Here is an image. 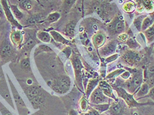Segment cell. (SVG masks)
<instances>
[{
	"mask_svg": "<svg viewBox=\"0 0 154 115\" xmlns=\"http://www.w3.org/2000/svg\"><path fill=\"white\" fill-rule=\"evenodd\" d=\"M79 115H86V114H85V113H80Z\"/></svg>",
	"mask_w": 154,
	"mask_h": 115,
	"instance_id": "45",
	"label": "cell"
},
{
	"mask_svg": "<svg viewBox=\"0 0 154 115\" xmlns=\"http://www.w3.org/2000/svg\"><path fill=\"white\" fill-rule=\"evenodd\" d=\"M77 0H64L63 3V11L64 13H67L72 9Z\"/></svg>",
	"mask_w": 154,
	"mask_h": 115,
	"instance_id": "29",
	"label": "cell"
},
{
	"mask_svg": "<svg viewBox=\"0 0 154 115\" xmlns=\"http://www.w3.org/2000/svg\"><path fill=\"white\" fill-rule=\"evenodd\" d=\"M35 45H36V41L32 37H30L23 45L24 50L25 51H30L34 47Z\"/></svg>",
	"mask_w": 154,
	"mask_h": 115,
	"instance_id": "31",
	"label": "cell"
},
{
	"mask_svg": "<svg viewBox=\"0 0 154 115\" xmlns=\"http://www.w3.org/2000/svg\"><path fill=\"white\" fill-rule=\"evenodd\" d=\"M154 23V17L152 16H146L145 18L143 20L142 25V32L148 29L149 26H151Z\"/></svg>",
	"mask_w": 154,
	"mask_h": 115,
	"instance_id": "27",
	"label": "cell"
},
{
	"mask_svg": "<svg viewBox=\"0 0 154 115\" xmlns=\"http://www.w3.org/2000/svg\"><path fill=\"white\" fill-rule=\"evenodd\" d=\"M100 81V79L98 78H92L88 81L85 89V96L87 99H88L91 93L98 86Z\"/></svg>",
	"mask_w": 154,
	"mask_h": 115,
	"instance_id": "18",
	"label": "cell"
},
{
	"mask_svg": "<svg viewBox=\"0 0 154 115\" xmlns=\"http://www.w3.org/2000/svg\"><path fill=\"white\" fill-rule=\"evenodd\" d=\"M82 2H85V1H87V0H82Z\"/></svg>",
	"mask_w": 154,
	"mask_h": 115,
	"instance_id": "46",
	"label": "cell"
},
{
	"mask_svg": "<svg viewBox=\"0 0 154 115\" xmlns=\"http://www.w3.org/2000/svg\"><path fill=\"white\" fill-rule=\"evenodd\" d=\"M9 5L14 17H15L18 21L22 20L24 17V15L23 13L20 11V9L19 8L18 5L11 4V3H9Z\"/></svg>",
	"mask_w": 154,
	"mask_h": 115,
	"instance_id": "22",
	"label": "cell"
},
{
	"mask_svg": "<svg viewBox=\"0 0 154 115\" xmlns=\"http://www.w3.org/2000/svg\"><path fill=\"white\" fill-rule=\"evenodd\" d=\"M144 15H140L137 18H136L134 21H133V24H134L136 29L138 30V32H142V25L143 23V20L145 18Z\"/></svg>",
	"mask_w": 154,
	"mask_h": 115,
	"instance_id": "32",
	"label": "cell"
},
{
	"mask_svg": "<svg viewBox=\"0 0 154 115\" xmlns=\"http://www.w3.org/2000/svg\"><path fill=\"white\" fill-rule=\"evenodd\" d=\"M121 60L125 64L127 65L129 67H133L136 65L141 60V57L137 52L134 50L126 51L123 55L121 56Z\"/></svg>",
	"mask_w": 154,
	"mask_h": 115,
	"instance_id": "10",
	"label": "cell"
},
{
	"mask_svg": "<svg viewBox=\"0 0 154 115\" xmlns=\"http://www.w3.org/2000/svg\"><path fill=\"white\" fill-rule=\"evenodd\" d=\"M150 88H150L149 83L147 82H143L141 85V86L140 87L138 91L136 92V93L134 95V98L137 101L144 98V97L148 94Z\"/></svg>",
	"mask_w": 154,
	"mask_h": 115,
	"instance_id": "17",
	"label": "cell"
},
{
	"mask_svg": "<svg viewBox=\"0 0 154 115\" xmlns=\"http://www.w3.org/2000/svg\"><path fill=\"white\" fill-rule=\"evenodd\" d=\"M138 115H142V114H138Z\"/></svg>",
	"mask_w": 154,
	"mask_h": 115,
	"instance_id": "47",
	"label": "cell"
},
{
	"mask_svg": "<svg viewBox=\"0 0 154 115\" xmlns=\"http://www.w3.org/2000/svg\"><path fill=\"white\" fill-rule=\"evenodd\" d=\"M50 87L55 93L59 95H64L68 93L71 89V80L68 76H59L52 81Z\"/></svg>",
	"mask_w": 154,
	"mask_h": 115,
	"instance_id": "3",
	"label": "cell"
},
{
	"mask_svg": "<svg viewBox=\"0 0 154 115\" xmlns=\"http://www.w3.org/2000/svg\"><path fill=\"white\" fill-rule=\"evenodd\" d=\"M126 70L125 68H119L115 70V71H113V72H110L109 74H108L107 76H106V79L108 80H111V79H113V78H116L119 76H120L121 74H122Z\"/></svg>",
	"mask_w": 154,
	"mask_h": 115,
	"instance_id": "30",
	"label": "cell"
},
{
	"mask_svg": "<svg viewBox=\"0 0 154 115\" xmlns=\"http://www.w3.org/2000/svg\"><path fill=\"white\" fill-rule=\"evenodd\" d=\"M119 57V55L118 53H114L113 55H110V56L106 57L105 59V62H106V63H110V62H114L115 61H116L117 59Z\"/></svg>",
	"mask_w": 154,
	"mask_h": 115,
	"instance_id": "36",
	"label": "cell"
},
{
	"mask_svg": "<svg viewBox=\"0 0 154 115\" xmlns=\"http://www.w3.org/2000/svg\"><path fill=\"white\" fill-rule=\"evenodd\" d=\"M13 48L9 40L5 38L0 44V56L2 58H7L11 55Z\"/></svg>",
	"mask_w": 154,
	"mask_h": 115,
	"instance_id": "14",
	"label": "cell"
},
{
	"mask_svg": "<svg viewBox=\"0 0 154 115\" xmlns=\"http://www.w3.org/2000/svg\"><path fill=\"white\" fill-rule=\"evenodd\" d=\"M5 17L4 11H3V9L2 8V5L0 3V19H4Z\"/></svg>",
	"mask_w": 154,
	"mask_h": 115,
	"instance_id": "43",
	"label": "cell"
},
{
	"mask_svg": "<svg viewBox=\"0 0 154 115\" xmlns=\"http://www.w3.org/2000/svg\"><path fill=\"white\" fill-rule=\"evenodd\" d=\"M90 106L92 107L94 109H95L97 111H98L100 114H102L105 112H107V111L109 110L110 107V103L98 104H90Z\"/></svg>",
	"mask_w": 154,
	"mask_h": 115,
	"instance_id": "25",
	"label": "cell"
},
{
	"mask_svg": "<svg viewBox=\"0 0 154 115\" xmlns=\"http://www.w3.org/2000/svg\"><path fill=\"white\" fill-rule=\"evenodd\" d=\"M20 66H21L23 69L26 70V71H29V70H30V58H24L23 60L20 61Z\"/></svg>",
	"mask_w": 154,
	"mask_h": 115,
	"instance_id": "35",
	"label": "cell"
},
{
	"mask_svg": "<svg viewBox=\"0 0 154 115\" xmlns=\"http://www.w3.org/2000/svg\"><path fill=\"white\" fill-rule=\"evenodd\" d=\"M145 97H149V98L152 99L153 101H154V86L150 88L148 94Z\"/></svg>",
	"mask_w": 154,
	"mask_h": 115,
	"instance_id": "42",
	"label": "cell"
},
{
	"mask_svg": "<svg viewBox=\"0 0 154 115\" xmlns=\"http://www.w3.org/2000/svg\"><path fill=\"white\" fill-rule=\"evenodd\" d=\"M90 104H98L110 103V98L103 93L102 90L97 86V88L91 93L88 98Z\"/></svg>",
	"mask_w": 154,
	"mask_h": 115,
	"instance_id": "7",
	"label": "cell"
},
{
	"mask_svg": "<svg viewBox=\"0 0 154 115\" xmlns=\"http://www.w3.org/2000/svg\"><path fill=\"white\" fill-rule=\"evenodd\" d=\"M126 44H127V46L132 50H134L136 49L139 48V44L134 39H133L132 38H128Z\"/></svg>",
	"mask_w": 154,
	"mask_h": 115,
	"instance_id": "34",
	"label": "cell"
},
{
	"mask_svg": "<svg viewBox=\"0 0 154 115\" xmlns=\"http://www.w3.org/2000/svg\"><path fill=\"white\" fill-rule=\"evenodd\" d=\"M69 115H79V113L75 109H71L69 112Z\"/></svg>",
	"mask_w": 154,
	"mask_h": 115,
	"instance_id": "44",
	"label": "cell"
},
{
	"mask_svg": "<svg viewBox=\"0 0 154 115\" xmlns=\"http://www.w3.org/2000/svg\"><path fill=\"white\" fill-rule=\"evenodd\" d=\"M86 115H100L101 114L97 111L95 109H94L92 107L90 106L89 109L86 113H85Z\"/></svg>",
	"mask_w": 154,
	"mask_h": 115,
	"instance_id": "39",
	"label": "cell"
},
{
	"mask_svg": "<svg viewBox=\"0 0 154 115\" xmlns=\"http://www.w3.org/2000/svg\"><path fill=\"white\" fill-rule=\"evenodd\" d=\"M92 44L96 49H99L102 47L106 42V36L102 32H96L92 38Z\"/></svg>",
	"mask_w": 154,
	"mask_h": 115,
	"instance_id": "15",
	"label": "cell"
},
{
	"mask_svg": "<svg viewBox=\"0 0 154 115\" xmlns=\"http://www.w3.org/2000/svg\"><path fill=\"white\" fill-rule=\"evenodd\" d=\"M36 35L38 39L44 43H50L51 41L52 37L51 34L48 32H45V31H38Z\"/></svg>",
	"mask_w": 154,
	"mask_h": 115,
	"instance_id": "23",
	"label": "cell"
},
{
	"mask_svg": "<svg viewBox=\"0 0 154 115\" xmlns=\"http://www.w3.org/2000/svg\"><path fill=\"white\" fill-rule=\"evenodd\" d=\"M89 104L90 103L88 101V99L86 98L85 95H83L79 101L80 109L81 110V111H82L83 113H86L90 107Z\"/></svg>",
	"mask_w": 154,
	"mask_h": 115,
	"instance_id": "26",
	"label": "cell"
},
{
	"mask_svg": "<svg viewBox=\"0 0 154 115\" xmlns=\"http://www.w3.org/2000/svg\"><path fill=\"white\" fill-rule=\"evenodd\" d=\"M117 46L118 42L116 40H113L108 41L107 44H105L102 47L100 48V54L102 57L106 58L114 54L115 52L117 50Z\"/></svg>",
	"mask_w": 154,
	"mask_h": 115,
	"instance_id": "11",
	"label": "cell"
},
{
	"mask_svg": "<svg viewBox=\"0 0 154 115\" xmlns=\"http://www.w3.org/2000/svg\"><path fill=\"white\" fill-rule=\"evenodd\" d=\"M71 62L72 65L73 70H74L76 86L80 91H83L84 87L82 77V71L83 68V65L82 62L80 61L79 56H77L75 54H73L71 57Z\"/></svg>",
	"mask_w": 154,
	"mask_h": 115,
	"instance_id": "5",
	"label": "cell"
},
{
	"mask_svg": "<svg viewBox=\"0 0 154 115\" xmlns=\"http://www.w3.org/2000/svg\"><path fill=\"white\" fill-rule=\"evenodd\" d=\"M23 88L30 101L38 96H40L43 94L41 89L36 86H25L23 87Z\"/></svg>",
	"mask_w": 154,
	"mask_h": 115,
	"instance_id": "12",
	"label": "cell"
},
{
	"mask_svg": "<svg viewBox=\"0 0 154 115\" xmlns=\"http://www.w3.org/2000/svg\"><path fill=\"white\" fill-rule=\"evenodd\" d=\"M0 113L2 115H13L7 108L3 105V104L0 101Z\"/></svg>",
	"mask_w": 154,
	"mask_h": 115,
	"instance_id": "38",
	"label": "cell"
},
{
	"mask_svg": "<svg viewBox=\"0 0 154 115\" xmlns=\"http://www.w3.org/2000/svg\"><path fill=\"white\" fill-rule=\"evenodd\" d=\"M10 39L11 42L16 46H21L23 41V36L20 30H14L10 34Z\"/></svg>",
	"mask_w": 154,
	"mask_h": 115,
	"instance_id": "16",
	"label": "cell"
},
{
	"mask_svg": "<svg viewBox=\"0 0 154 115\" xmlns=\"http://www.w3.org/2000/svg\"><path fill=\"white\" fill-rule=\"evenodd\" d=\"M114 91L117 93V97L122 99L127 104L129 108L140 107L146 105H154V103H140L134 98L133 94L128 93L127 91L120 86H113Z\"/></svg>",
	"mask_w": 154,
	"mask_h": 115,
	"instance_id": "2",
	"label": "cell"
},
{
	"mask_svg": "<svg viewBox=\"0 0 154 115\" xmlns=\"http://www.w3.org/2000/svg\"><path fill=\"white\" fill-rule=\"evenodd\" d=\"M143 79H144V72L143 70H136V71L133 73L131 78L122 83V85L120 87L123 88L128 93L134 95L140 87L144 82Z\"/></svg>",
	"mask_w": 154,
	"mask_h": 115,
	"instance_id": "1",
	"label": "cell"
},
{
	"mask_svg": "<svg viewBox=\"0 0 154 115\" xmlns=\"http://www.w3.org/2000/svg\"><path fill=\"white\" fill-rule=\"evenodd\" d=\"M0 3H1V5H2V8L3 9V11H4L6 19H8L9 23L11 24L13 27L16 28L17 29L22 30L23 26L22 24H20V23H19L18 20L14 17L13 15L11 13V9H10L8 0H0Z\"/></svg>",
	"mask_w": 154,
	"mask_h": 115,
	"instance_id": "8",
	"label": "cell"
},
{
	"mask_svg": "<svg viewBox=\"0 0 154 115\" xmlns=\"http://www.w3.org/2000/svg\"><path fill=\"white\" fill-rule=\"evenodd\" d=\"M126 106L127 105L124 101L119 97L110 104L109 109L107 112L109 115H124Z\"/></svg>",
	"mask_w": 154,
	"mask_h": 115,
	"instance_id": "9",
	"label": "cell"
},
{
	"mask_svg": "<svg viewBox=\"0 0 154 115\" xmlns=\"http://www.w3.org/2000/svg\"><path fill=\"white\" fill-rule=\"evenodd\" d=\"M76 24V20H71L66 24L65 28V34L66 36L70 38H73L75 37Z\"/></svg>",
	"mask_w": 154,
	"mask_h": 115,
	"instance_id": "19",
	"label": "cell"
},
{
	"mask_svg": "<svg viewBox=\"0 0 154 115\" xmlns=\"http://www.w3.org/2000/svg\"><path fill=\"white\" fill-rule=\"evenodd\" d=\"M136 5L134 2H128L125 3L123 5V9L125 12L127 13H132L135 10Z\"/></svg>",
	"mask_w": 154,
	"mask_h": 115,
	"instance_id": "33",
	"label": "cell"
},
{
	"mask_svg": "<svg viewBox=\"0 0 154 115\" xmlns=\"http://www.w3.org/2000/svg\"><path fill=\"white\" fill-rule=\"evenodd\" d=\"M8 81H9V85H10V88H11V92L13 94V97L14 98V101H15V103L16 104V107L17 108V109H18L19 114L20 115H27V114L29 113V111L27 109L26 104L24 103L21 96L19 95V92H17L16 88L15 87V86L13 85V82H11V80H10L8 76Z\"/></svg>",
	"mask_w": 154,
	"mask_h": 115,
	"instance_id": "6",
	"label": "cell"
},
{
	"mask_svg": "<svg viewBox=\"0 0 154 115\" xmlns=\"http://www.w3.org/2000/svg\"><path fill=\"white\" fill-rule=\"evenodd\" d=\"M50 34H51L52 38H53L57 43L62 44L64 45L69 44V41L67 39H66L65 37L63 36L60 33L57 32V31L51 30L50 32Z\"/></svg>",
	"mask_w": 154,
	"mask_h": 115,
	"instance_id": "21",
	"label": "cell"
},
{
	"mask_svg": "<svg viewBox=\"0 0 154 115\" xmlns=\"http://www.w3.org/2000/svg\"><path fill=\"white\" fill-rule=\"evenodd\" d=\"M98 86L102 90L103 93L106 95L107 97H109L110 99H112L113 100L117 99V97L115 96V94L114 93V89L113 86H111L109 83L107 81L101 80L100 81Z\"/></svg>",
	"mask_w": 154,
	"mask_h": 115,
	"instance_id": "13",
	"label": "cell"
},
{
	"mask_svg": "<svg viewBox=\"0 0 154 115\" xmlns=\"http://www.w3.org/2000/svg\"><path fill=\"white\" fill-rule=\"evenodd\" d=\"M153 53H154V48H153Z\"/></svg>",
	"mask_w": 154,
	"mask_h": 115,
	"instance_id": "49",
	"label": "cell"
},
{
	"mask_svg": "<svg viewBox=\"0 0 154 115\" xmlns=\"http://www.w3.org/2000/svg\"><path fill=\"white\" fill-rule=\"evenodd\" d=\"M126 29L125 22L120 16L116 15L108 24L107 29L110 36L119 35L125 32Z\"/></svg>",
	"mask_w": 154,
	"mask_h": 115,
	"instance_id": "4",
	"label": "cell"
},
{
	"mask_svg": "<svg viewBox=\"0 0 154 115\" xmlns=\"http://www.w3.org/2000/svg\"><path fill=\"white\" fill-rule=\"evenodd\" d=\"M128 34L123 32V33H121L119 35H118L117 36V40L119 41H121L122 43H126L127 42V40L128 39Z\"/></svg>",
	"mask_w": 154,
	"mask_h": 115,
	"instance_id": "37",
	"label": "cell"
},
{
	"mask_svg": "<svg viewBox=\"0 0 154 115\" xmlns=\"http://www.w3.org/2000/svg\"><path fill=\"white\" fill-rule=\"evenodd\" d=\"M40 3L39 0H36ZM18 7L20 10L25 11H29L33 8L34 3L32 0H19Z\"/></svg>",
	"mask_w": 154,
	"mask_h": 115,
	"instance_id": "20",
	"label": "cell"
},
{
	"mask_svg": "<svg viewBox=\"0 0 154 115\" xmlns=\"http://www.w3.org/2000/svg\"><path fill=\"white\" fill-rule=\"evenodd\" d=\"M120 76L121 77V78L125 80H127L131 78V72H129L128 71H125L123 73H122V74H121L120 75Z\"/></svg>",
	"mask_w": 154,
	"mask_h": 115,
	"instance_id": "41",
	"label": "cell"
},
{
	"mask_svg": "<svg viewBox=\"0 0 154 115\" xmlns=\"http://www.w3.org/2000/svg\"><path fill=\"white\" fill-rule=\"evenodd\" d=\"M63 53L66 55V57L67 59L71 57V55H72V50L70 47H65L63 50Z\"/></svg>",
	"mask_w": 154,
	"mask_h": 115,
	"instance_id": "40",
	"label": "cell"
},
{
	"mask_svg": "<svg viewBox=\"0 0 154 115\" xmlns=\"http://www.w3.org/2000/svg\"><path fill=\"white\" fill-rule=\"evenodd\" d=\"M148 115H154V114H148Z\"/></svg>",
	"mask_w": 154,
	"mask_h": 115,
	"instance_id": "48",
	"label": "cell"
},
{
	"mask_svg": "<svg viewBox=\"0 0 154 115\" xmlns=\"http://www.w3.org/2000/svg\"><path fill=\"white\" fill-rule=\"evenodd\" d=\"M143 34L148 44H151L154 41V23L151 26L143 31Z\"/></svg>",
	"mask_w": 154,
	"mask_h": 115,
	"instance_id": "24",
	"label": "cell"
},
{
	"mask_svg": "<svg viewBox=\"0 0 154 115\" xmlns=\"http://www.w3.org/2000/svg\"><path fill=\"white\" fill-rule=\"evenodd\" d=\"M61 17V14L59 12H53L49 14L45 20L49 23H54L58 21V20L60 19Z\"/></svg>",
	"mask_w": 154,
	"mask_h": 115,
	"instance_id": "28",
	"label": "cell"
}]
</instances>
